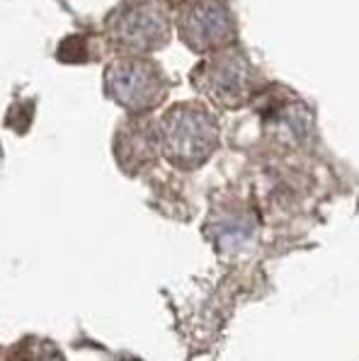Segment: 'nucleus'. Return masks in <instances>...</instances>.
Wrapping results in <instances>:
<instances>
[{"instance_id": "1", "label": "nucleus", "mask_w": 359, "mask_h": 361, "mask_svg": "<svg viewBox=\"0 0 359 361\" xmlns=\"http://www.w3.org/2000/svg\"><path fill=\"white\" fill-rule=\"evenodd\" d=\"M158 148L178 168H200L219 146V121L204 104H173L156 124Z\"/></svg>"}, {"instance_id": "2", "label": "nucleus", "mask_w": 359, "mask_h": 361, "mask_svg": "<svg viewBox=\"0 0 359 361\" xmlns=\"http://www.w3.org/2000/svg\"><path fill=\"white\" fill-rule=\"evenodd\" d=\"M192 82L217 107L236 109L255 95L257 73L243 49L224 47L212 51V56L197 66Z\"/></svg>"}, {"instance_id": "3", "label": "nucleus", "mask_w": 359, "mask_h": 361, "mask_svg": "<svg viewBox=\"0 0 359 361\" xmlns=\"http://www.w3.org/2000/svg\"><path fill=\"white\" fill-rule=\"evenodd\" d=\"M104 92L131 114L156 109L168 97V78L146 59H119L104 71Z\"/></svg>"}, {"instance_id": "4", "label": "nucleus", "mask_w": 359, "mask_h": 361, "mask_svg": "<svg viewBox=\"0 0 359 361\" xmlns=\"http://www.w3.org/2000/svg\"><path fill=\"white\" fill-rule=\"evenodd\" d=\"M107 32L117 49L126 54L158 51L170 42V18L156 0H134L121 5L107 20Z\"/></svg>"}, {"instance_id": "5", "label": "nucleus", "mask_w": 359, "mask_h": 361, "mask_svg": "<svg viewBox=\"0 0 359 361\" xmlns=\"http://www.w3.org/2000/svg\"><path fill=\"white\" fill-rule=\"evenodd\" d=\"M180 39L192 51H217L236 39V18L229 0H190L178 20Z\"/></svg>"}, {"instance_id": "6", "label": "nucleus", "mask_w": 359, "mask_h": 361, "mask_svg": "<svg viewBox=\"0 0 359 361\" xmlns=\"http://www.w3.org/2000/svg\"><path fill=\"white\" fill-rule=\"evenodd\" d=\"M156 151H158V131L156 126H148V121H131L126 129H121L117 138V153L124 168L151 163Z\"/></svg>"}, {"instance_id": "7", "label": "nucleus", "mask_w": 359, "mask_h": 361, "mask_svg": "<svg viewBox=\"0 0 359 361\" xmlns=\"http://www.w3.org/2000/svg\"><path fill=\"white\" fill-rule=\"evenodd\" d=\"M5 361H35V349L30 347V342H18L8 352Z\"/></svg>"}]
</instances>
